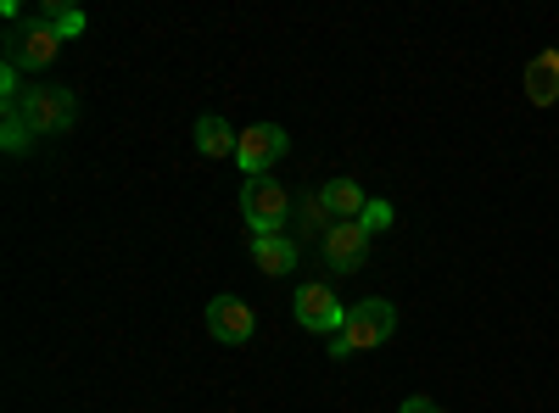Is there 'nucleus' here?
<instances>
[{
    "mask_svg": "<svg viewBox=\"0 0 559 413\" xmlns=\"http://www.w3.org/2000/svg\"><path fill=\"white\" fill-rule=\"evenodd\" d=\"M397 336V307L386 302V296H369V302H358V307H347V330L342 336H331V357H353V352H376V347H386Z\"/></svg>",
    "mask_w": 559,
    "mask_h": 413,
    "instance_id": "obj_1",
    "label": "nucleus"
},
{
    "mask_svg": "<svg viewBox=\"0 0 559 413\" xmlns=\"http://www.w3.org/2000/svg\"><path fill=\"white\" fill-rule=\"evenodd\" d=\"M12 112H23V123L34 134H62V129L79 123V96H73L68 84H28L23 101Z\"/></svg>",
    "mask_w": 559,
    "mask_h": 413,
    "instance_id": "obj_2",
    "label": "nucleus"
},
{
    "mask_svg": "<svg viewBox=\"0 0 559 413\" xmlns=\"http://www.w3.org/2000/svg\"><path fill=\"white\" fill-rule=\"evenodd\" d=\"M241 212L252 223V235H286L292 196H286L280 179H247V185H241Z\"/></svg>",
    "mask_w": 559,
    "mask_h": 413,
    "instance_id": "obj_3",
    "label": "nucleus"
},
{
    "mask_svg": "<svg viewBox=\"0 0 559 413\" xmlns=\"http://www.w3.org/2000/svg\"><path fill=\"white\" fill-rule=\"evenodd\" d=\"M292 313H297V325L313 330V336H342L347 330V307H342V296L324 286V280H308L292 296Z\"/></svg>",
    "mask_w": 559,
    "mask_h": 413,
    "instance_id": "obj_4",
    "label": "nucleus"
},
{
    "mask_svg": "<svg viewBox=\"0 0 559 413\" xmlns=\"http://www.w3.org/2000/svg\"><path fill=\"white\" fill-rule=\"evenodd\" d=\"M57 51H62V39L45 28L39 17H28V23H12L7 28V68H51L57 62Z\"/></svg>",
    "mask_w": 559,
    "mask_h": 413,
    "instance_id": "obj_5",
    "label": "nucleus"
},
{
    "mask_svg": "<svg viewBox=\"0 0 559 413\" xmlns=\"http://www.w3.org/2000/svg\"><path fill=\"white\" fill-rule=\"evenodd\" d=\"M286 146H292V134L280 129V123H252V129H241V146H236V162H241V173L247 179H269V168L286 157Z\"/></svg>",
    "mask_w": 559,
    "mask_h": 413,
    "instance_id": "obj_6",
    "label": "nucleus"
},
{
    "mask_svg": "<svg viewBox=\"0 0 559 413\" xmlns=\"http://www.w3.org/2000/svg\"><path fill=\"white\" fill-rule=\"evenodd\" d=\"M207 336L218 347H247L258 336V313L241 302V296H213L207 302Z\"/></svg>",
    "mask_w": 559,
    "mask_h": 413,
    "instance_id": "obj_7",
    "label": "nucleus"
},
{
    "mask_svg": "<svg viewBox=\"0 0 559 413\" xmlns=\"http://www.w3.org/2000/svg\"><path fill=\"white\" fill-rule=\"evenodd\" d=\"M364 257H369V229L364 223H336L331 235H324V263H331L336 274L364 268Z\"/></svg>",
    "mask_w": 559,
    "mask_h": 413,
    "instance_id": "obj_8",
    "label": "nucleus"
},
{
    "mask_svg": "<svg viewBox=\"0 0 559 413\" xmlns=\"http://www.w3.org/2000/svg\"><path fill=\"white\" fill-rule=\"evenodd\" d=\"M324 207H331V218L336 223H358L364 218V207H369V196H364V185L358 179H324Z\"/></svg>",
    "mask_w": 559,
    "mask_h": 413,
    "instance_id": "obj_9",
    "label": "nucleus"
},
{
    "mask_svg": "<svg viewBox=\"0 0 559 413\" xmlns=\"http://www.w3.org/2000/svg\"><path fill=\"white\" fill-rule=\"evenodd\" d=\"M526 96H532V107L559 101V51H543V57L526 62Z\"/></svg>",
    "mask_w": 559,
    "mask_h": 413,
    "instance_id": "obj_10",
    "label": "nucleus"
},
{
    "mask_svg": "<svg viewBox=\"0 0 559 413\" xmlns=\"http://www.w3.org/2000/svg\"><path fill=\"white\" fill-rule=\"evenodd\" d=\"M236 146H241V134L229 129L218 112L197 118V151H202V157H213V162H218V157H236Z\"/></svg>",
    "mask_w": 559,
    "mask_h": 413,
    "instance_id": "obj_11",
    "label": "nucleus"
},
{
    "mask_svg": "<svg viewBox=\"0 0 559 413\" xmlns=\"http://www.w3.org/2000/svg\"><path fill=\"white\" fill-rule=\"evenodd\" d=\"M252 263L263 274H292L297 268V241L292 235H252Z\"/></svg>",
    "mask_w": 559,
    "mask_h": 413,
    "instance_id": "obj_12",
    "label": "nucleus"
},
{
    "mask_svg": "<svg viewBox=\"0 0 559 413\" xmlns=\"http://www.w3.org/2000/svg\"><path fill=\"white\" fill-rule=\"evenodd\" d=\"M34 17H39L45 28H51L62 45H68V39H79V34L90 28V17H84L79 7H68V0H39V7H34Z\"/></svg>",
    "mask_w": 559,
    "mask_h": 413,
    "instance_id": "obj_13",
    "label": "nucleus"
},
{
    "mask_svg": "<svg viewBox=\"0 0 559 413\" xmlns=\"http://www.w3.org/2000/svg\"><path fill=\"white\" fill-rule=\"evenodd\" d=\"M28 141H34V129L23 123V112H12V107H7V129H0V146H7V151L17 157V151H28Z\"/></svg>",
    "mask_w": 559,
    "mask_h": 413,
    "instance_id": "obj_14",
    "label": "nucleus"
},
{
    "mask_svg": "<svg viewBox=\"0 0 559 413\" xmlns=\"http://www.w3.org/2000/svg\"><path fill=\"white\" fill-rule=\"evenodd\" d=\"M392 218H397V212H392V202L369 196V207H364V218H358V223L369 229V235H381V229H392Z\"/></svg>",
    "mask_w": 559,
    "mask_h": 413,
    "instance_id": "obj_15",
    "label": "nucleus"
},
{
    "mask_svg": "<svg viewBox=\"0 0 559 413\" xmlns=\"http://www.w3.org/2000/svg\"><path fill=\"white\" fill-rule=\"evenodd\" d=\"M302 218H308L302 229H324V235H331V229H336V218H331V207H324V196H319V191H313V196L302 202Z\"/></svg>",
    "mask_w": 559,
    "mask_h": 413,
    "instance_id": "obj_16",
    "label": "nucleus"
},
{
    "mask_svg": "<svg viewBox=\"0 0 559 413\" xmlns=\"http://www.w3.org/2000/svg\"><path fill=\"white\" fill-rule=\"evenodd\" d=\"M397 413H442V408H437V402H431V397H408V402H403V408H397Z\"/></svg>",
    "mask_w": 559,
    "mask_h": 413,
    "instance_id": "obj_17",
    "label": "nucleus"
}]
</instances>
